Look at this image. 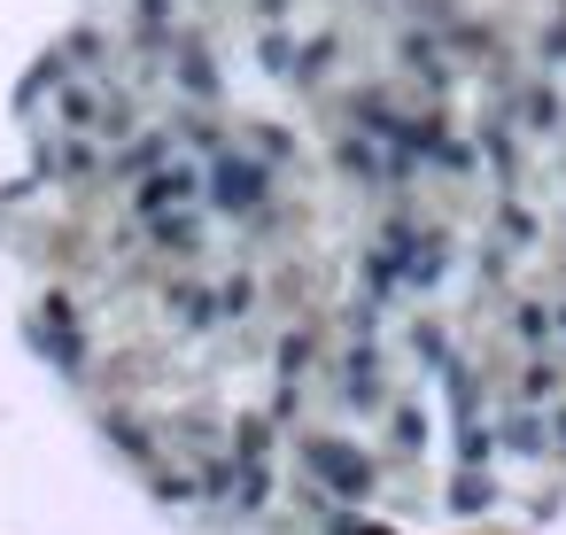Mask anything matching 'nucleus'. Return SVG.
I'll use <instances>...</instances> for the list:
<instances>
[{"mask_svg": "<svg viewBox=\"0 0 566 535\" xmlns=\"http://www.w3.org/2000/svg\"><path fill=\"white\" fill-rule=\"evenodd\" d=\"M179 195H195V171H156V179L140 187V210H164V202H179Z\"/></svg>", "mask_w": 566, "mask_h": 535, "instance_id": "3", "label": "nucleus"}, {"mask_svg": "<svg viewBox=\"0 0 566 535\" xmlns=\"http://www.w3.org/2000/svg\"><path fill=\"white\" fill-rule=\"evenodd\" d=\"M311 473H326L342 496H357V489L373 481V473H365V458H357V450H342V442H311Z\"/></svg>", "mask_w": 566, "mask_h": 535, "instance_id": "1", "label": "nucleus"}, {"mask_svg": "<svg viewBox=\"0 0 566 535\" xmlns=\"http://www.w3.org/2000/svg\"><path fill=\"white\" fill-rule=\"evenodd\" d=\"M218 202L226 210H264V171L256 164H218Z\"/></svg>", "mask_w": 566, "mask_h": 535, "instance_id": "2", "label": "nucleus"}]
</instances>
